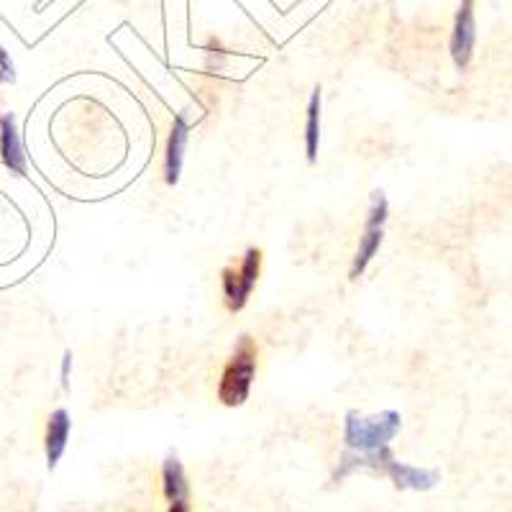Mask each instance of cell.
I'll return each mask as SVG.
<instances>
[{
  "label": "cell",
  "instance_id": "cell-1",
  "mask_svg": "<svg viewBox=\"0 0 512 512\" xmlns=\"http://www.w3.org/2000/svg\"><path fill=\"white\" fill-rule=\"evenodd\" d=\"M256 359H259L256 341L251 336H241L236 351H233L226 367H223L221 384H218V400L226 408H239V405L249 400L251 384H254L256 377Z\"/></svg>",
  "mask_w": 512,
  "mask_h": 512
},
{
  "label": "cell",
  "instance_id": "cell-2",
  "mask_svg": "<svg viewBox=\"0 0 512 512\" xmlns=\"http://www.w3.org/2000/svg\"><path fill=\"white\" fill-rule=\"evenodd\" d=\"M400 428L402 418L397 410H384V413L372 415V418L349 413L344 420V443L349 451L369 454V451L390 446V441L400 433Z\"/></svg>",
  "mask_w": 512,
  "mask_h": 512
},
{
  "label": "cell",
  "instance_id": "cell-3",
  "mask_svg": "<svg viewBox=\"0 0 512 512\" xmlns=\"http://www.w3.org/2000/svg\"><path fill=\"white\" fill-rule=\"evenodd\" d=\"M259 274H262V249H256V246L246 249L239 267L223 269V297H226V305L231 313H239V310L246 308L254 285L259 282Z\"/></svg>",
  "mask_w": 512,
  "mask_h": 512
},
{
  "label": "cell",
  "instance_id": "cell-4",
  "mask_svg": "<svg viewBox=\"0 0 512 512\" xmlns=\"http://www.w3.org/2000/svg\"><path fill=\"white\" fill-rule=\"evenodd\" d=\"M448 49H451V59H454L456 70H469L474 52H477V0H461L459 3Z\"/></svg>",
  "mask_w": 512,
  "mask_h": 512
},
{
  "label": "cell",
  "instance_id": "cell-5",
  "mask_svg": "<svg viewBox=\"0 0 512 512\" xmlns=\"http://www.w3.org/2000/svg\"><path fill=\"white\" fill-rule=\"evenodd\" d=\"M384 477H390L400 492H431L441 484V472L438 469H423V466L405 464V461H397L392 456L382 469Z\"/></svg>",
  "mask_w": 512,
  "mask_h": 512
},
{
  "label": "cell",
  "instance_id": "cell-6",
  "mask_svg": "<svg viewBox=\"0 0 512 512\" xmlns=\"http://www.w3.org/2000/svg\"><path fill=\"white\" fill-rule=\"evenodd\" d=\"M187 139H190V123H187L185 113L175 118L172 128H169L167 149H164V182L167 185H177L180 182L182 162H185Z\"/></svg>",
  "mask_w": 512,
  "mask_h": 512
},
{
  "label": "cell",
  "instance_id": "cell-7",
  "mask_svg": "<svg viewBox=\"0 0 512 512\" xmlns=\"http://www.w3.org/2000/svg\"><path fill=\"white\" fill-rule=\"evenodd\" d=\"M0 159L13 175H26V154L18 134V123L13 113L0 116Z\"/></svg>",
  "mask_w": 512,
  "mask_h": 512
},
{
  "label": "cell",
  "instance_id": "cell-8",
  "mask_svg": "<svg viewBox=\"0 0 512 512\" xmlns=\"http://www.w3.org/2000/svg\"><path fill=\"white\" fill-rule=\"evenodd\" d=\"M70 431H72L70 413H67L64 408L54 410V413L49 415L47 436H44V454H47L49 472L57 469V464L62 461L64 451H67V441H70Z\"/></svg>",
  "mask_w": 512,
  "mask_h": 512
},
{
  "label": "cell",
  "instance_id": "cell-9",
  "mask_svg": "<svg viewBox=\"0 0 512 512\" xmlns=\"http://www.w3.org/2000/svg\"><path fill=\"white\" fill-rule=\"evenodd\" d=\"M162 495L169 505L190 500V482H187L185 466L175 454H169L162 464Z\"/></svg>",
  "mask_w": 512,
  "mask_h": 512
},
{
  "label": "cell",
  "instance_id": "cell-10",
  "mask_svg": "<svg viewBox=\"0 0 512 512\" xmlns=\"http://www.w3.org/2000/svg\"><path fill=\"white\" fill-rule=\"evenodd\" d=\"M382 239H384V228L364 226V233H361V239H359V249H356L354 264H351V272H349L351 280H359L361 274H364V269L369 267V262H372L374 254L379 251V246H382Z\"/></svg>",
  "mask_w": 512,
  "mask_h": 512
},
{
  "label": "cell",
  "instance_id": "cell-11",
  "mask_svg": "<svg viewBox=\"0 0 512 512\" xmlns=\"http://www.w3.org/2000/svg\"><path fill=\"white\" fill-rule=\"evenodd\" d=\"M318 144H320V88H315L313 95H310L308 113H305V154H308L310 164L318 159Z\"/></svg>",
  "mask_w": 512,
  "mask_h": 512
},
{
  "label": "cell",
  "instance_id": "cell-12",
  "mask_svg": "<svg viewBox=\"0 0 512 512\" xmlns=\"http://www.w3.org/2000/svg\"><path fill=\"white\" fill-rule=\"evenodd\" d=\"M387 218H390V203H387V198H384L382 190H374L372 192V205H369L367 223H364V226H367V228H384Z\"/></svg>",
  "mask_w": 512,
  "mask_h": 512
},
{
  "label": "cell",
  "instance_id": "cell-13",
  "mask_svg": "<svg viewBox=\"0 0 512 512\" xmlns=\"http://www.w3.org/2000/svg\"><path fill=\"white\" fill-rule=\"evenodd\" d=\"M0 82L3 85H13L16 82V64H13L11 52L0 47Z\"/></svg>",
  "mask_w": 512,
  "mask_h": 512
},
{
  "label": "cell",
  "instance_id": "cell-14",
  "mask_svg": "<svg viewBox=\"0 0 512 512\" xmlns=\"http://www.w3.org/2000/svg\"><path fill=\"white\" fill-rule=\"evenodd\" d=\"M70 372H72V351H64L62 356V387L70 390Z\"/></svg>",
  "mask_w": 512,
  "mask_h": 512
},
{
  "label": "cell",
  "instance_id": "cell-15",
  "mask_svg": "<svg viewBox=\"0 0 512 512\" xmlns=\"http://www.w3.org/2000/svg\"><path fill=\"white\" fill-rule=\"evenodd\" d=\"M167 512H192V510H190V502H172Z\"/></svg>",
  "mask_w": 512,
  "mask_h": 512
}]
</instances>
